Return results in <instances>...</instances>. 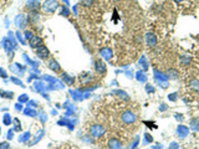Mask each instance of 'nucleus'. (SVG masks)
<instances>
[{
	"mask_svg": "<svg viewBox=\"0 0 199 149\" xmlns=\"http://www.w3.org/2000/svg\"><path fill=\"white\" fill-rule=\"evenodd\" d=\"M121 121L124 124H132V123H135V121H136V116L133 114V112L126 111V112H123L121 114Z\"/></svg>",
	"mask_w": 199,
	"mask_h": 149,
	"instance_id": "1",
	"label": "nucleus"
},
{
	"mask_svg": "<svg viewBox=\"0 0 199 149\" xmlns=\"http://www.w3.org/2000/svg\"><path fill=\"white\" fill-rule=\"evenodd\" d=\"M82 5H85V6L92 5V0H82Z\"/></svg>",
	"mask_w": 199,
	"mask_h": 149,
	"instance_id": "14",
	"label": "nucleus"
},
{
	"mask_svg": "<svg viewBox=\"0 0 199 149\" xmlns=\"http://www.w3.org/2000/svg\"><path fill=\"white\" fill-rule=\"evenodd\" d=\"M101 53H104V57H106V58H110V57H111V51L107 50V49L101 50Z\"/></svg>",
	"mask_w": 199,
	"mask_h": 149,
	"instance_id": "13",
	"label": "nucleus"
},
{
	"mask_svg": "<svg viewBox=\"0 0 199 149\" xmlns=\"http://www.w3.org/2000/svg\"><path fill=\"white\" fill-rule=\"evenodd\" d=\"M146 41H147V45L151 46V47H154V46L157 45V37H156V35L152 34V33H148V34L146 35Z\"/></svg>",
	"mask_w": 199,
	"mask_h": 149,
	"instance_id": "3",
	"label": "nucleus"
},
{
	"mask_svg": "<svg viewBox=\"0 0 199 149\" xmlns=\"http://www.w3.org/2000/svg\"><path fill=\"white\" fill-rule=\"evenodd\" d=\"M0 149H9V144L8 143H2L0 144Z\"/></svg>",
	"mask_w": 199,
	"mask_h": 149,
	"instance_id": "15",
	"label": "nucleus"
},
{
	"mask_svg": "<svg viewBox=\"0 0 199 149\" xmlns=\"http://www.w3.org/2000/svg\"><path fill=\"white\" fill-rule=\"evenodd\" d=\"M177 132H178V135L181 134V137H185L188 134V128L184 127V126H179L178 129H177Z\"/></svg>",
	"mask_w": 199,
	"mask_h": 149,
	"instance_id": "8",
	"label": "nucleus"
},
{
	"mask_svg": "<svg viewBox=\"0 0 199 149\" xmlns=\"http://www.w3.org/2000/svg\"><path fill=\"white\" fill-rule=\"evenodd\" d=\"M49 67H50L51 70H54V71H59V70H60V66L57 65V62L55 61V60H51V61L49 62Z\"/></svg>",
	"mask_w": 199,
	"mask_h": 149,
	"instance_id": "10",
	"label": "nucleus"
},
{
	"mask_svg": "<svg viewBox=\"0 0 199 149\" xmlns=\"http://www.w3.org/2000/svg\"><path fill=\"white\" fill-rule=\"evenodd\" d=\"M38 55H39L41 58H45V57H47V55H49V50H47L45 46H40V47L38 49Z\"/></svg>",
	"mask_w": 199,
	"mask_h": 149,
	"instance_id": "7",
	"label": "nucleus"
},
{
	"mask_svg": "<svg viewBox=\"0 0 199 149\" xmlns=\"http://www.w3.org/2000/svg\"><path fill=\"white\" fill-rule=\"evenodd\" d=\"M90 133L92 137L95 138H98V137H101L104 133H105V129L102 126H100V124H93L91 128H90Z\"/></svg>",
	"mask_w": 199,
	"mask_h": 149,
	"instance_id": "2",
	"label": "nucleus"
},
{
	"mask_svg": "<svg viewBox=\"0 0 199 149\" xmlns=\"http://www.w3.org/2000/svg\"><path fill=\"white\" fill-rule=\"evenodd\" d=\"M57 8V3H55V2H47L46 4H44V9H45V11H50V13H52L55 9Z\"/></svg>",
	"mask_w": 199,
	"mask_h": 149,
	"instance_id": "5",
	"label": "nucleus"
},
{
	"mask_svg": "<svg viewBox=\"0 0 199 149\" xmlns=\"http://www.w3.org/2000/svg\"><path fill=\"white\" fill-rule=\"evenodd\" d=\"M167 77H169V78H172V80L177 78V77H178V71H177V70H173V69L168 70V71H167Z\"/></svg>",
	"mask_w": 199,
	"mask_h": 149,
	"instance_id": "9",
	"label": "nucleus"
},
{
	"mask_svg": "<svg viewBox=\"0 0 199 149\" xmlns=\"http://www.w3.org/2000/svg\"><path fill=\"white\" fill-rule=\"evenodd\" d=\"M96 67H97V71H98V72H102V73H104V72L106 71V67L104 66V64H102L101 61H97V62H96Z\"/></svg>",
	"mask_w": 199,
	"mask_h": 149,
	"instance_id": "12",
	"label": "nucleus"
},
{
	"mask_svg": "<svg viewBox=\"0 0 199 149\" xmlns=\"http://www.w3.org/2000/svg\"><path fill=\"white\" fill-rule=\"evenodd\" d=\"M41 44H43V41L39 36H32L30 39V46L31 47H39V46H41Z\"/></svg>",
	"mask_w": 199,
	"mask_h": 149,
	"instance_id": "4",
	"label": "nucleus"
},
{
	"mask_svg": "<svg viewBox=\"0 0 199 149\" xmlns=\"http://www.w3.org/2000/svg\"><path fill=\"white\" fill-rule=\"evenodd\" d=\"M27 137H29V133H25V135H24V137L19 138V140H20V142H25V140L27 139Z\"/></svg>",
	"mask_w": 199,
	"mask_h": 149,
	"instance_id": "16",
	"label": "nucleus"
},
{
	"mask_svg": "<svg viewBox=\"0 0 199 149\" xmlns=\"http://www.w3.org/2000/svg\"><path fill=\"white\" fill-rule=\"evenodd\" d=\"M174 2H177V3H179V2H182V0H174Z\"/></svg>",
	"mask_w": 199,
	"mask_h": 149,
	"instance_id": "18",
	"label": "nucleus"
},
{
	"mask_svg": "<svg viewBox=\"0 0 199 149\" xmlns=\"http://www.w3.org/2000/svg\"><path fill=\"white\" fill-rule=\"evenodd\" d=\"M25 35H26V37H27V39H31V37H32V34H31V33H29V31H27Z\"/></svg>",
	"mask_w": 199,
	"mask_h": 149,
	"instance_id": "17",
	"label": "nucleus"
},
{
	"mask_svg": "<svg viewBox=\"0 0 199 149\" xmlns=\"http://www.w3.org/2000/svg\"><path fill=\"white\" fill-rule=\"evenodd\" d=\"M189 86H190V88L195 89V91H199V80H192Z\"/></svg>",
	"mask_w": 199,
	"mask_h": 149,
	"instance_id": "11",
	"label": "nucleus"
},
{
	"mask_svg": "<svg viewBox=\"0 0 199 149\" xmlns=\"http://www.w3.org/2000/svg\"><path fill=\"white\" fill-rule=\"evenodd\" d=\"M108 147H110V149H121V148H122L120 140L116 139V138H112V139L108 142Z\"/></svg>",
	"mask_w": 199,
	"mask_h": 149,
	"instance_id": "6",
	"label": "nucleus"
}]
</instances>
